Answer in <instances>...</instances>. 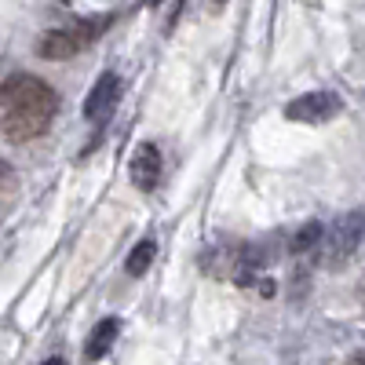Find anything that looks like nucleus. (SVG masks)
I'll return each instance as SVG.
<instances>
[{
  "label": "nucleus",
  "mask_w": 365,
  "mask_h": 365,
  "mask_svg": "<svg viewBox=\"0 0 365 365\" xmlns=\"http://www.w3.org/2000/svg\"><path fill=\"white\" fill-rule=\"evenodd\" d=\"M58 91L34 77V73H11L0 88V128L8 143H34L41 139L58 113Z\"/></svg>",
  "instance_id": "1"
},
{
  "label": "nucleus",
  "mask_w": 365,
  "mask_h": 365,
  "mask_svg": "<svg viewBox=\"0 0 365 365\" xmlns=\"http://www.w3.org/2000/svg\"><path fill=\"white\" fill-rule=\"evenodd\" d=\"M110 26V15H99V19H81V22H70V26H55L37 41V55L48 58V63H63V58H73L81 55L84 48H91Z\"/></svg>",
  "instance_id": "2"
},
{
  "label": "nucleus",
  "mask_w": 365,
  "mask_h": 365,
  "mask_svg": "<svg viewBox=\"0 0 365 365\" xmlns=\"http://www.w3.org/2000/svg\"><path fill=\"white\" fill-rule=\"evenodd\" d=\"M340 110H344V103L336 91H307V96H299L285 106V117L296 120V125H325Z\"/></svg>",
  "instance_id": "3"
},
{
  "label": "nucleus",
  "mask_w": 365,
  "mask_h": 365,
  "mask_svg": "<svg viewBox=\"0 0 365 365\" xmlns=\"http://www.w3.org/2000/svg\"><path fill=\"white\" fill-rule=\"evenodd\" d=\"M117 99H120V77H117V73H103L96 84H91L88 99H84V106H81L84 120H103V117L117 106Z\"/></svg>",
  "instance_id": "4"
},
{
  "label": "nucleus",
  "mask_w": 365,
  "mask_h": 365,
  "mask_svg": "<svg viewBox=\"0 0 365 365\" xmlns=\"http://www.w3.org/2000/svg\"><path fill=\"white\" fill-rule=\"evenodd\" d=\"M161 172H165V161H161V150L154 143H143L135 154H132V165H128V175L139 190H154L161 182Z\"/></svg>",
  "instance_id": "5"
},
{
  "label": "nucleus",
  "mask_w": 365,
  "mask_h": 365,
  "mask_svg": "<svg viewBox=\"0 0 365 365\" xmlns=\"http://www.w3.org/2000/svg\"><path fill=\"white\" fill-rule=\"evenodd\" d=\"M361 234H365V208L344 216V220L336 223V230H332V241H329V245H332V263H340L344 256H351V252L358 249Z\"/></svg>",
  "instance_id": "6"
},
{
  "label": "nucleus",
  "mask_w": 365,
  "mask_h": 365,
  "mask_svg": "<svg viewBox=\"0 0 365 365\" xmlns=\"http://www.w3.org/2000/svg\"><path fill=\"white\" fill-rule=\"evenodd\" d=\"M117 332H120V318H103L96 329H91V336L84 340V361H99L113 347Z\"/></svg>",
  "instance_id": "7"
},
{
  "label": "nucleus",
  "mask_w": 365,
  "mask_h": 365,
  "mask_svg": "<svg viewBox=\"0 0 365 365\" xmlns=\"http://www.w3.org/2000/svg\"><path fill=\"white\" fill-rule=\"evenodd\" d=\"M154 256H158V241L154 237H143L139 245L128 252V259H125L128 278H143V274L150 270V263H154Z\"/></svg>",
  "instance_id": "8"
},
{
  "label": "nucleus",
  "mask_w": 365,
  "mask_h": 365,
  "mask_svg": "<svg viewBox=\"0 0 365 365\" xmlns=\"http://www.w3.org/2000/svg\"><path fill=\"white\" fill-rule=\"evenodd\" d=\"M322 237H325V230H322V223L318 220H311V223H303L296 234H292V241H289V249L299 256V252H311L314 245H322Z\"/></svg>",
  "instance_id": "9"
},
{
  "label": "nucleus",
  "mask_w": 365,
  "mask_h": 365,
  "mask_svg": "<svg viewBox=\"0 0 365 365\" xmlns=\"http://www.w3.org/2000/svg\"><path fill=\"white\" fill-rule=\"evenodd\" d=\"M41 365H66V358H58V354H51V358H44Z\"/></svg>",
  "instance_id": "10"
},
{
  "label": "nucleus",
  "mask_w": 365,
  "mask_h": 365,
  "mask_svg": "<svg viewBox=\"0 0 365 365\" xmlns=\"http://www.w3.org/2000/svg\"><path fill=\"white\" fill-rule=\"evenodd\" d=\"M358 296H361V303H365V278L358 282Z\"/></svg>",
  "instance_id": "11"
},
{
  "label": "nucleus",
  "mask_w": 365,
  "mask_h": 365,
  "mask_svg": "<svg viewBox=\"0 0 365 365\" xmlns=\"http://www.w3.org/2000/svg\"><path fill=\"white\" fill-rule=\"evenodd\" d=\"M212 4H227V0H212Z\"/></svg>",
  "instance_id": "12"
},
{
  "label": "nucleus",
  "mask_w": 365,
  "mask_h": 365,
  "mask_svg": "<svg viewBox=\"0 0 365 365\" xmlns=\"http://www.w3.org/2000/svg\"><path fill=\"white\" fill-rule=\"evenodd\" d=\"M150 4H154V8H158V4H161V0H150Z\"/></svg>",
  "instance_id": "13"
}]
</instances>
